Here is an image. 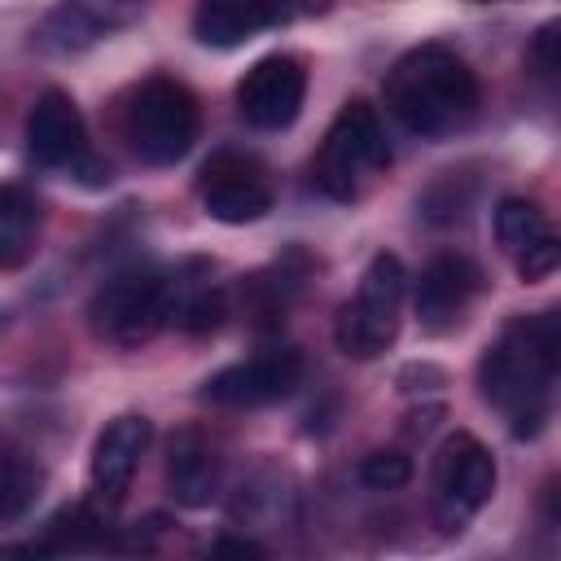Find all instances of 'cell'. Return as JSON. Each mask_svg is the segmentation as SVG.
Segmentation results:
<instances>
[{
    "label": "cell",
    "instance_id": "obj_21",
    "mask_svg": "<svg viewBox=\"0 0 561 561\" xmlns=\"http://www.w3.org/2000/svg\"><path fill=\"white\" fill-rule=\"evenodd\" d=\"M526 66L535 70V75H557V66H561V57H557V22H548V26H539V35H535V44H530V53H526Z\"/></svg>",
    "mask_w": 561,
    "mask_h": 561
},
{
    "label": "cell",
    "instance_id": "obj_5",
    "mask_svg": "<svg viewBox=\"0 0 561 561\" xmlns=\"http://www.w3.org/2000/svg\"><path fill=\"white\" fill-rule=\"evenodd\" d=\"M403 294H408V272L394 254H373V263L359 276V289L351 302H342L333 337L337 351L351 359H377L394 333H399V311H403Z\"/></svg>",
    "mask_w": 561,
    "mask_h": 561
},
{
    "label": "cell",
    "instance_id": "obj_12",
    "mask_svg": "<svg viewBox=\"0 0 561 561\" xmlns=\"http://www.w3.org/2000/svg\"><path fill=\"white\" fill-rule=\"evenodd\" d=\"M482 294V267L469 254H438L416 280V320L425 333H451Z\"/></svg>",
    "mask_w": 561,
    "mask_h": 561
},
{
    "label": "cell",
    "instance_id": "obj_8",
    "mask_svg": "<svg viewBox=\"0 0 561 561\" xmlns=\"http://www.w3.org/2000/svg\"><path fill=\"white\" fill-rule=\"evenodd\" d=\"M26 149L39 167H75V171H83L88 184H101V175L110 180V167H101L88 153L79 105L61 88H48L35 96V105L26 114Z\"/></svg>",
    "mask_w": 561,
    "mask_h": 561
},
{
    "label": "cell",
    "instance_id": "obj_7",
    "mask_svg": "<svg viewBox=\"0 0 561 561\" xmlns=\"http://www.w3.org/2000/svg\"><path fill=\"white\" fill-rule=\"evenodd\" d=\"M495 491V456L473 434L443 438L434 456V513L443 530H460Z\"/></svg>",
    "mask_w": 561,
    "mask_h": 561
},
{
    "label": "cell",
    "instance_id": "obj_2",
    "mask_svg": "<svg viewBox=\"0 0 561 561\" xmlns=\"http://www.w3.org/2000/svg\"><path fill=\"white\" fill-rule=\"evenodd\" d=\"M386 110L416 136H447L465 127L478 110V79L465 57H456L443 44H421L403 53L386 83H381Z\"/></svg>",
    "mask_w": 561,
    "mask_h": 561
},
{
    "label": "cell",
    "instance_id": "obj_18",
    "mask_svg": "<svg viewBox=\"0 0 561 561\" xmlns=\"http://www.w3.org/2000/svg\"><path fill=\"white\" fill-rule=\"evenodd\" d=\"M552 228H548V215L535 206V202H526V197H504L500 206H495V237H500V245L508 250V254H522L526 245H535V241H543Z\"/></svg>",
    "mask_w": 561,
    "mask_h": 561
},
{
    "label": "cell",
    "instance_id": "obj_10",
    "mask_svg": "<svg viewBox=\"0 0 561 561\" xmlns=\"http://www.w3.org/2000/svg\"><path fill=\"white\" fill-rule=\"evenodd\" d=\"M298 386H302V355L289 346H276V351H259L250 359L219 368L202 386V394L219 408H267L285 394H294Z\"/></svg>",
    "mask_w": 561,
    "mask_h": 561
},
{
    "label": "cell",
    "instance_id": "obj_4",
    "mask_svg": "<svg viewBox=\"0 0 561 561\" xmlns=\"http://www.w3.org/2000/svg\"><path fill=\"white\" fill-rule=\"evenodd\" d=\"M386 162H390V145H386V127H381L377 110L368 101H346L320 140L311 180L320 193L351 202Z\"/></svg>",
    "mask_w": 561,
    "mask_h": 561
},
{
    "label": "cell",
    "instance_id": "obj_11",
    "mask_svg": "<svg viewBox=\"0 0 561 561\" xmlns=\"http://www.w3.org/2000/svg\"><path fill=\"white\" fill-rule=\"evenodd\" d=\"M302 96H307V70L289 53L259 57L237 83V110L259 131L289 127L298 118V110H302Z\"/></svg>",
    "mask_w": 561,
    "mask_h": 561
},
{
    "label": "cell",
    "instance_id": "obj_3",
    "mask_svg": "<svg viewBox=\"0 0 561 561\" xmlns=\"http://www.w3.org/2000/svg\"><path fill=\"white\" fill-rule=\"evenodd\" d=\"M197 123H202L197 96H193L180 79H167V75L145 79V83L127 96L123 118H118L127 149H131L140 162H149V167H171V162H180V158L193 149V140H197Z\"/></svg>",
    "mask_w": 561,
    "mask_h": 561
},
{
    "label": "cell",
    "instance_id": "obj_6",
    "mask_svg": "<svg viewBox=\"0 0 561 561\" xmlns=\"http://www.w3.org/2000/svg\"><path fill=\"white\" fill-rule=\"evenodd\" d=\"M167 320H171V276L149 272V267L110 276L88 302L92 333L114 346H140Z\"/></svg>",
    "mask_w": 561,
    "mask_h": 561
},
{
    "label": "cell",
    "instance_id": "obj_17",
    "mask_svg": "<svg viewBox=\"0 0 561 561\" xmlns=\"http://www.w3.org/2000/svg\"><path fill=\"white\" fill-rule=\"evenodd\" d=\"M35 232L39 202L18 184H0V263H22L35 250Z\"/></svg>",
    "mask_w": 561,
    "mask_h": 561
},
{
    "label": "cell",
    "instance_id": "obj_16",
    "mask_svg": "<svg viewBox=\"0 0 561 561\" xmlns=\"http://www.w3.org/2000/svg\"><path fill=\"white\" fill-rule=\"evenodd\" d=\"M39 486H44V469L35 465V456L13 438H0V522L22 517L39 500Z\"/></svg>",
    "mask_w": 561,
    "mask_h": 561
},
{
    "label": "cell",
    "instance_id": "obj_19",
    "mask_svg": "<svg viewBox=\"0 0 561 561\" xmlns=\"http://www.w3.org/2000/svg\"><path fill=\"white\" fill-rule=\"evenodd\" d=\"M408 478H412V456L399 451V447L373 451L359 465V482L373 486V491H399V486H408Z\"/></svg>",
    "mask_w": 561,
    "mask_h": 561
},
{
    "label": "cell",
    "instance_id": "obj_14",
    "mask_svg": "<svg viewBox=\"0 0 561 561\" xmlns=\"http://www.w3.org/2000/svg\"><path fill=\"white\" fill-rule=\"evenodd\" d=\"M224 482V456L210 438H202L197 430H180L171 438V456H167V491L175 504L184 508H206L215 504Z\"/></svg>",
    "mask_w": 561,
    "mask_h": 561
},
{
    "label": "cell",
    "instance_id": "obj_13",
    "mask_svg": "<svg viewBox=\"0 0 561 561\" xmlns=\"http://www.w3.org/2000/svg\"><path fill=\"white\" fill-rule=\"evenodd\" d=\"M149 447V421L136 416V412H123L114 416L101 434H96V447H92V486L105 504H118L131 486V473L140 465Z\"/></svg>",
    "mask_w": 561,
    "mask_h": 561
},
{
    "label": "cell",
    "instance_id": "obj_20",
    "mask_svg": "<svg viewBox=\"0 0 561 561\" xmlns=\"http://www.w3.org/2000/svg\"><path fill=\"white\" fill-rule=\"evenodd\" d=\"M513 259H517V276H522V280H543V276H552V272H557L561 245H557V237L548 232L543 241L526 245V250H522V254H513Z\"/></svg>",
    "mask_w": 561,
    "mask_h": 561
},
{
    "label": "cell",
    "instance_id": "obj_9",
    "mask_svg": "<svg viewBox=\"0 0 561 561\" xmlns=\"http://www.w3.org/2000/svg\"><path fill=\"white\" fill-rule=\"evenodd\" d=\"M197 197L219 224H254L272 210V175L250 153H215L202 167Z\"/></svg>",
    "mask_w": 561,
    "mask_h": 561
},
{
    "label": "cell",
    "instance_id": "obj_1",
    "mask_svg": "<svg viewBox=\"0 0 561 561\" xmlns=\"http://www.w3.org/2000/svg\"><path fill=\"white\" fill-rule=\"evenodd\" d=\"M561 364V320L557 311L517 316L486 346L478 364V390L491 408L508 416L513 438H535L548 421L552 381Z\"/></svg>",
    "mask_w": 561,
    "mask_h": 561
},
{
    "label": "cell",
    "instance_id": "obj_22",
    "mask_svg": "<svg viewBox=\"0 0 561 561\" xmlns=\"http://www.w3.org/2000/svg\"><path fill=\"white\" fill-rule=\"evenodd\" d=\"M210 557H263V543H254V539H219V543H210Z\"/></svg>",
    "mask_w": 561,
    "mask_h": 561
},
{
    "label": "cell",
    "instance_id": "obj_15",
    "mask_svg": "<svg viewBox=\"0 0 561 561\" xmlns=\"http://www.w3.org/2000/svg\"><path fill=\"white\" fill-rule=\"evenodd\" d=\"M285 18V0H197L193 35L210 48H237Z\"/></svg>",
    "mask_w": 561,
    "mask_h": 561
}]
</instances>
